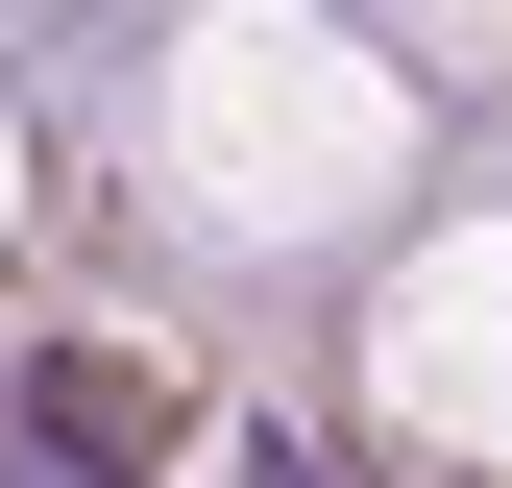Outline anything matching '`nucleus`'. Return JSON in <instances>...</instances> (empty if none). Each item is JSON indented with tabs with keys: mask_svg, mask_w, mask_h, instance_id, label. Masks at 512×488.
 Instances as JSON below:
<instances>
[{
	"mask_svg": "<svg viewBox=\"0 0 512 488\" xmlns=\"http://www.w3.org/2000/svg\"><path fill=\"white\" fill-rule=\"evenodd\" d=\"M147 440H171V366L147 342H49L25 366V488H147Z\"/></svg>",
	"mask_w": 512,
	"mask_h": 488,
	"instance_id": "1",
	"label": "nucleus"
},
{
	"mask_svg": "<svg viewBox=\"0 0 512 488\" xmlns=\"http://www.w3.org/2000/svg\"><path fill=\"white\" fill-rule=\"evenodd\" d=\"M220 440H244V488H366L342 440H317V415H220Z\"/></svg>",
	"mask_w": 512,
	"mask_h": 488,
	"instance_id": "2",
	"label": "nucleus"
}]
</instances>
